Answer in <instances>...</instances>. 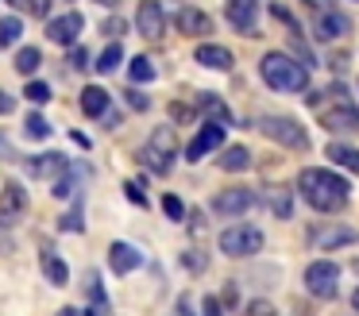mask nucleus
<instances>
[{"label": "nucleus", "instance_id": "49", "mask_svg": "<svg viewBox=\"0 0 359 316\" xmlns=\"http://www.w3.org/2000/svg\"><path fill=\"white\" fill-rule=\"evenodd\" d=\"M58 316H81V312H78V308H62Z\"/></svg>", "mask_w": 359, "mask_h": 316}, {"label": "nucleus", "instance_id": "46", "mask_svg": "<svg viewBox=\"0 0 359 316\" xmlns=\"http://www.w3.org/2000/svg\"><path fill=\"white\" fill-rule=\"evenodd\" d=\"M70 139L81 146V151H89V146H93V143H89V135H86V131H70Z\"/></svg>", "mask_w": 359, "mask_h": 316}, {"label": "nucleus", "instance_id": "14", "mask_svg": "<svg viewBox=\"0 0 359 316\" xmlns=\"http://www.w3.org/2000/svg\"><path fill=\"white\" fill-rule=\"evenodd\" d=\"M174 27H178L182 35H189V39H205L212 31V20L201 12V8H182V12H174Z\"/></svg>", "mask_w": 359, "mask_h": 316}, {"label": "nucleus", "instance_id": "12", "mask_svg": "<svg viewBox=\"0 0 359 316\" xmlns=\"http://www.w3.org/2000/svg\"><path fill=\"white\" fill-rule=\"evenodd\" d=\"M224 15H228V23H232L236 31H243V35H255V23H259L255 0H228V4H224Z\"/></svg>", "mask_w": 359, "mask_h": 316}, {"label": "nucleus", "instance_id": "26", "mask_svg": "<svg viewBox=\"0 0 359 316\" xmlns=\"http://www.w3.org/2000/svg\"><path fill=\"white\" fill-rule=\"evenodd\" d=\"M155 66H151V58H143V54H140V58H132V62H128V81H132V85H147V81H155Z\"/></svg>", "mask_w": 359, "mask_h": 316}, {"label": "nucleus", "instance_id": "34", "mask_svg": "<svg viewBox=\"0 0 359 316\" xmlns=\"http://www.w3.org/2000/svg\"><path fill=\"white\" fill-rule=\"evenodd\" d=\"M124 197L132 200L135 208H147V193H143V185H140V181H124Z\"/></svg>", "mask_w": 359, "mask_h": 316}, {"label": "nucleus", "instance_id": "31", "mask_svg": "<svg viewBox=\"0 0 359 316\" xmlns=\"http://www.w3.org/2000/svg\"><path fill=\"white\" fill-rule=\"evenodd\" d=\"M39 66H43V54L35 50V46H24V50L16 54V69H20V74H35Z\"/></svg>", "mask_w": 359, "mask_h": 316}, {"label": "nucleus", "instance_id": "35", "mask_svg": "<svg viewBox=\"0 0 359 316\" xmlns=\"http://www.w3.org/2000/svg\"><path fill=\"white\" fill-rule=\"evenodd\" d=\"M271 208H274V216H290V193L271 189Z\"/></svg>", "mask_w": 359, "mask_h": 316}, {"label": "nucleus", "instance_id": "29", "mask_svg": "<svg viewBox=\"0 0 359 316\" xmlns=\"http://www.w3.org/2000/svg\"><path fill=\"white\" fill-rule=\"evenodd\" d=\"M120 62H124V46H120V43H109V46L101 50V58H97V74H112Z\"/></svg>", "mask_w": 359, "mask_h": 316}, {"label": "nucleus", "instance_id": "7", "mask_svg": "<svg viewBox=\"0 0 359 316\" xmlns=\"http://www.w3.org/2000/svg\"><path fill=\"white\" fill-rule=\"evenodd\" d=\"M305 289L320 301H332L336 289H340V266H336L332 259L309 262V270H305Z\"/></svg>", "mask_w": 359, "mask_h": 316}, {"label": "nucleus", "instance_id": "11", "mask_svg": "<svg viewBox=\"0 0 359 316\" xmlns=\"http://www.w3.org/2000/svg\"><path fill=\"white\" fill-rule=\"evenodd\" d=\"M81 27H86L81 12H66V15H58V20L47 23V39H50V43H58V46H74V43H78V35H81Z\"/></svg>", "mask_w": 359, "mask_h": 316}, {"label": "nucleus", "instance_id": "21", "mask_svg": "<svg viewBox=\"0 0 359 316\" xmlns=\"http://www.w3.org/2000/svg\"><path fill=\"white\" fill-rule=\"evenodd\" d=\"M39 266H43V274H47L50 285H66V282H70V266H66V259H62V254H55L50 247L43 251Z\"/></svg>", "mask_w": 359, "mask_h": 316}, {"label": "nucleus", "instance_id": "39", "mask_svg": "<svg viewBox=\"0 0 359 316\" xmlns=\"http://www.w3.org/2000/svg\"><path fill=\"white\" fill-rule=\"evenodd\" d=\"M182 266L194 270V274H201V270H205V254L201 251H186V254H182Z\"/></svg>", "mask_w": 359, "mask_h": 316}, {"label": "nucleus", "instance_id": "15", "mask_svg": "<svg viewBox=\"0 0 359 316\" xmlns=\"http://www.w3.org/2000/svg\"><path fill=\"white\" fill-rule=\"evenodd\" d=\"M109 104H112V97H109L104 85H86V89H81V112H86L89 120H104V116H109Z\"/></svg>", "mask_w": 359, "mask_h": 316}, {"label": "nucleus", "instance_id": "8", "mask_svg": "<svg viewBox=\"0 0 359 316\" xmlns=\"http://www.w3.org/2000/svg\"><path fill=\"white\" fill-rule=\"evenodd\" d=\"M27 212V189L20 181H4L0 189V228H16Z\"/></svg>", "mask_w": 359, "mask_h": 316}, {"label": "nucleus", "instance_id": "1", "mask_svg": "<svg viewBox=\"0 0 359 316\" xmlns=\"http://www.w3.org/2000/svg\"><path fill=\"white\" fill-rule=\"evenodd\" d=\"M297 193L305 197V205L317 212H340L351 197V185L332 170H302L297 177Z\"/></svg>", "mask_w": 359, "mask_h": 316}, {"label": "nucleus", "instance_id": "36", "mask_svg": "<svg viewBox=\"0 0 359 316\" xmlns=\"http://www.w3.org/2000/svg\"><path fill=\"white\" fill-rule=\"evenodd\" d=\"M101 31H104L109 39H120V35L128 31V20H120V15H109V20L101 23Z\"/></svg>", "mask_w": 359, "mask_h": 316}, {"label": "nucleus", "instance_id": "17", "mask_svg": "<svg viewBox=\"0 0 359 316\" xmlns=\"http://www.w3.org/2000/svg\"><path fill=\"white\" fill-rule=\"evenodd\" d=\"M66 166H70L66 154L47 151V154H35V158L27 162V174H32V177H55V174H66Z\"/></svg>", "mask_w": 359, "mask_h": 316}, {"label": "nucleus", "instance_id": "33", "mask_svg": "<svg viewBox=\"0 0 359 316\" xmlns=\"http://www.w3.org/2000/svg\"><path fill=\"white\" fill-rule=\"evenodd\" d=\"M163 212L170 216V220H182V216H186V205H182L178 193H166V197H163Z\"/></svg>", "mask_w": 359, "mask_h": 316}, {"label": "nucleus", "instance_id": "2", "mask_svg": "<svg viewBox=\"0 0 359 316\" xmlns=\"http://www.w3.org/2000/svg\"><path fill=\"white\" fill-rule=\"evenodd\" d=\"M259 74H263V81L274 92H305L309 89V69L282 50H266L259 58Z\"/></svg>", "mask_w": 359, "mask_h": 316}, {"label": "nucleus", "instance_id": "20", "mask_svg": "<svg viewBox=\"0 0 359 316\" xmlns=\"http://www.w3.org/2000/svg\"><path fill=\"white\" fill-rule=\"evenodd\" d=\"M86 174H89V170L81 166V162H70V166H66V174L55 181V197L58 200H74V197H78V181Z\"/></svg>", "mask_w": 359, "mask_h": 316}, {"label": "nucleus", "instance_id": "30", "mask_svg": "<svg viewBox=\"0 0 359 316\" xmlns=\"http://www.w3.org/2000/svg\"><path fill=\"white\" fill-rule=\"evenodd\" d=\"M20 35H24V23H20L16 15H4V20H0V46H12Z\"/></svg>", "mask_w": 359, "mask_h": 316}, {"label": "nucleus", "instance_id": "44", "mask_svg": "<svg viewBox=\"0 0 359 316\" xmlns=\"http://www.w3.org/2000/svg\"><path fill=\"white\" fill-rule=\"evenodd\" d=\"M12 108H16V100H12V97H8V92L0 89V116H8V112H12Z\"/></svg>", "mask_w": 359, "mask_h": 316}, {"label": "nucleus", "instance_id": "32", "mask_svg": "<svg viewBox=\"0 0 359 316\" xmlns=\"http://www.w3.org/2000/svg\"><path fill=\"white\" fill-rule=\"evenodd\" d=\"M24 97L35 100V104H47V100H50V85L47 81H35V77H32V81L24 85Z\"/></svg>", "mask_w": 359, "mask_h": 316}, {"label": "nucleus", "instance_id": "50", "mask_svg": "<svg viewBox=\"0 0 359 316\" xmlns=\"http://www.w3.org/2000/svg\"><path fill=\"white\" fill-rule=\"evenodd\" d=\"M351 308H355V312H359V289L351 293Z\"/></svg>", "mask_w": 359, "mask_h": 316}, {"label": "nucleus", "instance_id": "5", "mask_svg": "<svg viewBox=\"0 0 359 316\" xmlns=\"http://www.w3.org/2000/svg\"><path fill=\"white\" fill-rule=\"evenodd\" d=\"M328 97H336V104L320 108V128H328V131H355L359 128V108L348 100V89H344V85H332Z\"/></svg>", "mask_w": 359, "mask_h": 316}, {"label": "nucleus", "instance_id": "22", "mask_svg": "<svg viewBox=\"0 0 359 316\" xmlns=\"http://www.w3.org/2000/svg\"><path fill=\"white\" fill-rule=\"evenodd\" d=\"M325 154H328V162L344 166L348 174H359V151H355V146H348V143H328Z\"/></svg>", "mask_w": 359, "mask_h": 316}, {"label": "nucleus", "instance_id": "47", "mask_svg": "<svg viewBox=\"0 0 359 316\" xmlns=\"http://www.w3.org/2000/svg\"><path fill=\"white\" fill-rule=\"evenodd\" d=\"M4 4H12V8H20V12H24V8H27V0H4Z\"/></svg>", "mask_w": 359, "mask_h": 316}, {"label": "nucleus", "instance_id": "23", "mask_svg": "<svg viewBox=\"0 0 359 316\" xmlns=\"http://www.w3.org/2000/svg\"><path fill=\"white\" fill-rule=\"evenodd\" d=\"M220 170H228V174H240V170H251V151L248 146H228V151H220Z\"/></svg>", "mask_w": 359, "mask_h": 316}, {"label": "nucleus", "instance_id": "27", "mask_svg": "<svg viewBox=\"0 0 359 316\" xmlns=\"http://www.w3.org/2000/svg\"><path fill=\"white\" fill-rule=\"evenodd\" d=\"M201 112H209V116H212V123H228V120H232L228 104L217 97V92H205V97H201Z\"/></svg>", "mask_w": 359, "mask_h": 316}, {"label": "nucleus", "instance_id": "37", "mask_svg": "<svg viewBox=\"0 0 359 316\" xmlns=\"http://www.w3.org/2000/svg\"><path fill=\"white\" fill-rule=\"evenodd\" d=\"M194 116H197V108H194V104H178V100L170 104V120H174V123H189Z\"/></svg>", "mask_w": 359, "mask_h": 316}, {"label": "nucleus", "instance_id": "19", "mask_svg": "<svg viewBox=\"0 0 359 316\" xmlns=\"http://www.w3.org/2000/svg\"><path fill=\"white\" fill-rule=\"evenodd\" d=\"M194 58L209 69H232V50H228V46H217V43H201Z\"/></svg>", "mask_w": 359, "mask_h": 316}, {"label": "nucleus", "instance_id": "18", "mask_svg": "<svg viewBox=\"0 0 359 316\" xmlns=\"http://www.w3.org/2000/svg\"><path fill=\"white\" fill-rule=\"evenodd\" d=\"M351 31V23H348V15H340V12H332V8H325V12L317 15V35L325 39H344Z\"/></svg>", "mask_w": 359, "mask_h": 316}, {"label": "nucleus", "instance_id": "40", "mask_svg": "<svg viewBox=\"0 0 359 316\" xmlns=\"http://www.w3.org/2000/svg\"><path fill=\"white\" fill-rule=\"evenodd\" d=\"M248 316H278V312H274L271 301H251V305H248Z\"/></svg>", "mask_w": 359, "mask_h": 316}, {"label": "nucleus", "instance_id": "43", "mask_svg": "<svg viewBox=\"0 0 359 316\" xmlns=\"http://www.w3.org/2000/svg\"><path fill=\"white\" fill-rule=\"evenodd\" d=\"M47 8H50V0H27L24 12H32V15H47Z\"/></svg>", "mask_w": 359, "mask_h": 316}, {"label": "nucleus", "instance_id": "51", "mask_svg": "<svg viewBox=\"0 0 359 316\" xmlns=\"http://www.w3.org/2000/svg\"><path fill=\"white\" fill-rule=\"evenodd\" d=\"M81 316H101V312H97V308H89V312H81Z\"/></svg>", "mask_w": 359, "mask_h": 316}, {"label": "nucleus", "instance_id": "28", "mask_svg": "<svg viewBox=\"0 0 359 316\" xmlns=\"http://www.w3.org/2000/svg\"><path fill=\"white\" fill-rule=\"evenodd\" d=\"M24 131H27V139H35V143H43V139H50V123H47V116H43V112H27V120H24Z\"/></svg>", "mask_w": 359, "mask_h": 316}, {"label": "nucleus", "instance_id": "4", "mask_svg": "<svg viewBox=\"0 0 359 316\" xmlns=\"http://www.w3.org/2000/svg\"><path fill=\"white\" fill-rule=\"evenodd\" d=\"M259 131H263L266 139H274L278 146H286V151H309V131L302 128L297 120H290V116H263L259 120Z\"/></svg>", "mask_w": 359, "mask_h": 316}, {"label": "nucleus", "instance_id": "48", "mask_svg": "<svg viewBox=\"0 0 359 316\" xmlns=\"http://www.w3.org/2000/svg\"><path fill=\"white\" fill-rule=\"evenodd\" d=\"M97 4H104V8H120V0H97Z\"/></svg>", "mask_w": 359, "mask_h": 316}, {"label": "nucleus", "instance_id": "45", "mask_svg": "<svg viewBox=\"0 0 359 316\" xmlns=\"http://www.w3.org/2000/svg\"><path fill=\"white\" fill-rule=\"evenodd\" d=\"M70 62H74V66H78V69L86 66V50H81L78 43H74V50H70Z\"/></svg>", "mask_w": 359, "mask_h": 316}, {"label": "nucleus", "instance_id": "10", "mask_svg": "<svg viewBox=\"0 0 359 316\" xmlns=\"http://www.w3.org/2000/svg\"><path fill=\"white\" fill-rule=\"evenodd\" d=\"M220 146H224V123H205V128L197 131L194 139H189V146H186V158H189V162H201L205 154L220 151Z\"/></svg>", "mask_w": 359, "mask_h": 316}, {"label": "nucleus", "instance_id": "25", "mask_svg": "<svg viewBox=\"0 0 359 316\" xmlns=\"http://www.w3.org/2000/svg\"><path fill=\"white\" fill-rule=\"evenodd\" d=\"M313 243L317 247H344V243H355V231L351 228H328V231H313Z\"/></svg>", "mask_w": 359, "mask_h": 316}, {"label": "nucleus", "instance_id": "13", "mask_svg": "<svg viewBox=\"0 0 359 316\" xmlns=\"http://www.w3.org/2000/svg\"><path fill=\"white\" fill-rule=\"evenodd\" d=\"M251 205H255V193L251 189H224V193L212 197V208H217L220 216H243Z\"/></svg>", "mask_w": 359, "mask_h": 316}, {"label": "nucleus", "instance_id": "52", "mask_svg": "<svg viewBox=\"0 0 359 316\" xmlns=\"http://www.w3.org/2000/svg\"><path fill=\"white\" fill-rule=\"evenodd\" d=\"M355 274H359V259H355Z\"/></svg>", "mask_w": 359, "mask_h": 316}, {"label": "nucleus", "instance_id": "16", "mask_svg": "<svg viewBox=\"0 0 359 316\" xmlns=\"http://www.w3.org/2000/svg\"><path fill=\"white\" fill-rule=\"evenodd\" d=\"M109 266L116 270V274H132V270H140V266H143L140 247H132V243H112V247H109Z\"/></svg>", "mask_w": 359, "mask_h": 316}, {"label": "nucleus", "instance_id": "38", "mask_svg": "<svg viewBox=\"0 0 359 316\" xmlns=\"http://www.w3.org/2000/svg\"><path fill=\"white\" fill-rule=\"evenodd\" d=\"M124 100L132 104V112H147L151 108V97H143V92H135V89H124Z\"/></svg>", "mask_w": 359, "mask_h": 316}, {"label": "nucleus", "instance_id": "3", "mask_svg": "<svg viewBox=\"0 0 359 316\" xmlns=\"http://www.w3.org/2000/svg\"><path fill=\"white\" fill-rule=\"evenodd\" d=\"M174 158H178V139H174V128H155V131H151V139L143 143V151H140V162L155 177H166L174 170Z\"/></svg>", "mask_w": 359, "mask_h": 316}, {"label": "nucleus", "instance_id": "24", "mask_svg": "<svg viewBox=\"0 0 359 316\" xmlns=\"http://www.w3.org/2000/svg\"><path fill=\"white\" fill-rule=\"evenodd\" d=\"M58 228H62V231H74V235H81V231H86V200H81V197H74Z\"/></svg>", "mask_w": 359, "mask_h": 316}, {"label": "nucleus", "instance_id": "42", "mask_svg": "<svg viewBox=\"0 0 359 316\" xmlns=\"http://www.w3.org/2000/svg\"><path fill=\"white\" fill-rule=\"evenodd\" d=\"M224 312V305H220L217 297H205V305H201V316H220Z\"/></svg>", "mask_w": 359, "mask_h": 316}, {"label": "nucleus", "instance_id": "6", "mask_svg": "<svg viewBox=\"0 0 359 316\" xmlns=\"http://www.w3.org/2000/svg\"><path fill=\"white\" fill-rule=\"evenodd\" d=\"M220 251L228 259H248V254L263 251V231L251 228V224H232V228L220 231Z\"/></svg>", "mask_w": 359, "mask_h": 316}, {"label": "nucleus", "instance_id": "41", "mask_svg": "<svg viewBox=\"0 0 359 316\" xmlns=\"http://www.w3.org/2000/svg\"><path fill=\"white\" fill-rule=\"evenodd\" d=\"M89 297H93L97 305H104V289H101V277L97 274H89Z\"/></svg>", "mask_w": 359, "mask_h": 316}, {"label": "nucleus", "instance_id": "9", "mask_svg": "<svg viewBox=\"0 0 359 316\" xmlns=\"http://www.w3.org/2000/svg\"><path fill=\"white\" fill-rule=\"evenodd\" d=\"M135 27H140V35L147 39V43H158V39L166 35V12L158 0H143L140 8H135Z\"/></svg>", "mask_w": 359, "mask_h": 316}]
</instances>
